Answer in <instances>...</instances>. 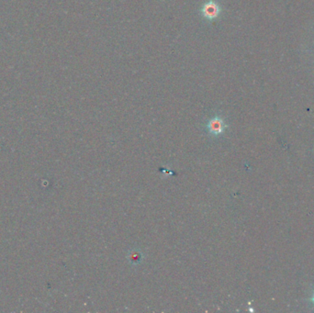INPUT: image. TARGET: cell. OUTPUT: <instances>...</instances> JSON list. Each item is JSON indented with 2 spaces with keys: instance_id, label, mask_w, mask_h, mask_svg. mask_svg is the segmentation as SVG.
Listing matches in <instances>:
<instances>
[{
  "instance_id": "7a4b0ae2",
  "label": "cell",
  "mask_w": 314,
  "mask_h": 313,
  "mask_svg": "<svg viewBox=\"0 0 314 313\" xmlns=\"http://www.w3.org/2000/svg\"><path fill=\"white\" fill-rule=\"evenodd\" d=\"M225 128V122L221 118L218 117V116L210 119L208 122V125H207V129H208L209 133L214 135V136L220 135L223 133Z\"/></svg>"
},
{
  "instance_id": "3957f363",
  "label": "cell",
  "mask_w": 314,
  "mask_h": 313,
  "mask_svg": "<svg viewBox=\"0 0 314 313\" xmlns=\"http://www.w3.org/2000/svg\"><path fill=\"white\" fill-rule=\"evenodd\" d=\"M313 302H314V297H313Z\"/></svg>"
},
{
  "instance_id": "6da1fadb",
  "label": "cell",
  "mask_w": 314,
  "mask_h": 313,
  "mask_svg": "<svg viewBox=\"0 0 314 313\" xmlns=\"http://www.w3.org/2000/svg\"><path fill=\"white\" fill-rule=\"evenodd\" d=\"M220 11L221 10H220V4L217 1L209 0L203 4L200 12L202 17L206 20L213 21L220 16Z\"/></svg>"
}]
</instances>
